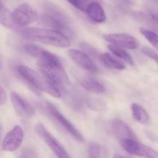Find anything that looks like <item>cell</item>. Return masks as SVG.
I'll return each instance as SVG.
<instances>
[{
	"mask_svg": "<svg viewBox=\"0 0 158 158\" xmlns=\"http://www.w3.org/2000/svg\"><path fill=\"white\" fill-rule=\"evenodd\" d=\"M131 110H132V115L134 120L138 121L142 124H146L149 122L150 117L149 114L146 111V110L140 106L138 103H133L131 105Z\"/></svg>",
	"mask_w": 158,
	"mask_h": 158,
	"instance_id": "cell-17",
	"label": "cell"
},
{
	"mask_svg": "<svg viewBox=\"0 0 158 158\" xmlns=\"http://www.w3.org/2000/svg\"><path fill=\"white\" fill-rule=\"evenodd\" d=\"M24 138V132L19 125H15L9 132L6 134L2 142L3 151L12 152L19 148Z\"/></svg>",
	"mask_w": 158,
	"mask_h": 158,
	"instance_id": "cell-10",
	"label": "cell"
},
{
	"mask_svg": "<svg viewBox=\"0 0 158 158\" xmlns=\"http://www.w3.org/2000/svg\"><path fill=\"white\" fill-rule=\"evenodd\" d=\"M113 130L114 134L120 140L122 139H134L137 140L136 134L125 122L120 119H115L113 121Z\"/></svg>",
	"mask_w": 158,
	"mask_h": 158,
	"instance_id": "cell-14",
	"label": "cell"
},
{
	"mask_svg": "<svg viewBox=\"0 0 158 158\" xmlns=\"http://www.w3.org/2000/svg\"><path fill=\"white\" fill-rule=\"evenodd\" d=\"M19 158H37V157L36 154H35L33 151L27 149L25 150V151L22 153Z\"/></svg>",
	"mask_w": 158,
	"mask_h": 158,
	"instance_id": "cell-26",
	"label": "cell"
},
{
	"mask_svg": "<svg viewBox=\"0 0 158 158\" xmlns=\"http://www.w3.org/2000/svg\"><path fill=\"white\" fill-rule=\"evenodd\" d=\"M38 59V66L41 72L43 73L60 90H66V86L70 85V81L60 59L55 54L44 49Z\"/></svg>",
	"mask_w": 158,
	"mask_h": 158,
	"instance_id": "cell-1",
	"label": "cell"
},
{
	"mask_svg": "<svg viewBox=\"0 0 158 158\" xmlns=\"http://www.w3.org/2000/svg\"><path fill=\"white\" fill-rule=\"evenodd\" d=\"M148 13L150 14V15L151 16V18L156 22L158 24V12L154 10H150L148 11Z\"/></svg>",
	"mask_w": 158,
	"mask_h": 158,
	"instance_id": "cell-28",
	"label": "cell"
},
{
	"mask_svg": "<svg viewBox=\"0 0 158 158\" xmlns=\"http://www.w3.org/2000/svg\"><path fill=\"white\" fill-rule=\"evenodd\" d=\"M134 16L140 23L147 25V26H149L150 28H151L154 30L158 31V24L151 18V16L148 12V13H145V12H136L134 13Z\"/></svg>",
	"mask_w": 158,
	"mask_h": 158,
	"instance_id": "cell-19",
	"label": "cell"
},
{
	"mask_svg": "<svg viewBox=\"0 0 158 158\" xmlns=\"http://www.w3.org/2000/svg\"><path fill=\"white\" fill-rule=\"evenodd\" d=\"M122 148L131 155L143 158H158V152L134 139L120 140Z\"/></svg>",
	"mask_w": 158,
	"mask_h": 158,
	"instance_id": "cell-6",
	"label": "cell"
},
{
	"mask_svg": "<svg viewBox=\"0 0 158 158\" xmlns=\"http://www.w3.org/2000/svg\"><path fill=\"white\" fill-rule=\"evenodd\" d=\"M68 55L74 63L85 70L93 73L98 71L97 65L86 52L78 49H69L68 50Z\"/></svg>",
	"mask_w": 158,
	"mask_h": 158,
	"instance_id": "cell-12",
	"label": "cell"
},
{
	"mask_svg": "<svg viewBox=\"0 0 158 158\" xmlns=\"http://www.w3.org/2000/svg\"><path fill=\"white\" fill-rule=\"evenodd\" d=\"M86 15L94 23H104L106 19V15L100 1H92L86 10Z\"/></svg>",
	"mask_w": 158,
	"mask_h": 158,
	"instance_id": "cell-13",
	"label": "cell"
},
{
	"mask_svg": "<svg viewBox=\"0 0 158 158\" xmlns=\"http://www.w3.org/2000/svg\"><path fill=\"white\" fill-rule=\"evenodd\" d=\"M39 19L38 12L27 3L17 6L11 13V19L15 26L23 27L34 23Z\"/></svg>",
	"mask_w": 158,
	"mask_h": 158,
	"instance_id": "cell-5",
	"label": "cell"
},
{
	"mask_svg": "<svg viewBox=\"0 0 158 158\" xmlns=\"http://www.w3.org/2000/svg\"><path fill=\"white\" fill-rule=\"evenodd\" d=\"M26 40L44 43L46 45L65 48L70 46V40L64 34L52 29L26 28L20 32Z\"/></svg>",
	"mask_w": 158,
	"mask_h": 158,
	"instance_id": "cell-2",
	"label": "cell"
},
{
	"mask_svg": "<svg viewBox=\"0 0 158 158\" xmlns=\"http://www.w3.org/2000/svg\"><path fill=\"white\" fill-rule=\"evenodd\" d=\"M154 1H155L156 2H157V3H158V0H154Z\"/></svg>",
	"mask_w": 158,
	"mask_h": 158,
	"instance_id": "cell-32",
	"label": "cell"
},
{
	"mask_svg": "<svg viewBox=\"0 0 158 158\" xmlns=\"http://www.w3.org/2000/svg\"><path fill=\"white\" fill-rule=\"evenodd\" d=\"M2 62L1 56H0V69H1V68H2Z\"/></svg>",
	"mask_w": 158,
	"mask_h": 158,
	"instance_id": "cell-31",
	"label": "cell"
},
{
	"mask_svg": "<svg viewBox=\"0 0 158 158\" xmlns=\"http://www.w3.org/2000/svg\"><path fill=\"white\" fill-rule=\"evenodd\" d=\"M80 46L86 52V54H89V56H91L93 57H98L100 59V55H98V52H97V50L95 49H94L92 46H89V44H87L86 43H81L80 44Z\"/></svg>",
	"mask_w": 158,
	"mask_h": 158,
	"instance_id": "cell-25",
	"label": "cell"
},
{
	"mask_svg": "<svg viewBox=\"0 0 158 158\" xmlns=\"http://www.w3.org/2000/svg\"><path fill=\"white\" fill-rule=\"evenodd\" d=\"M0 24L10 29H13L15 26L11 19V13H9V11L6 9L1 0H0Z\"/></svg>",
	"mask_w": 158,
	"mask_h": 158,
	"instance_id": "cell-20",
	"label": "cell"
},
{
	"mask_svg": "<svg viewBox=\"0 0 158 158\" xmlns=\"http://www.w3.org/2000/svg\"><path fill=\"white\" fill-rule=\"evenodd\" d=\"M141 50L147 56H148L149 58H151V60L155 61L158 64V54L157 52H155L154 49L148 47V46H143V47L141 48Z\"/></svg>",
	"mask_w": 158,
	"mask_h": 158,
	"instance_id": "cell-24",
	"label": "cell"
},
{
	"mask_svg": "<svg viewBox=\"0 0 158 158\" xmlns=\"http://www.w3.org/2000/svg\"><path fill=\"white\" fill-rule=\"evenodd\" d=\"M39 19L40 23L43 26L64 34L69 40L75 36L70 20L61 10L54 6H48Z\"/></svg>",
	"mask_w": 158,
	"mask_h": 158,
	"instance_id": "cell-3",
	"label": "cell"
},
{
	"mask_svg": "<svg viewBox=\"0 0 158 158\" xmlns=\"http://www.w3.org/2000/svg\"><path fill=\"white\" fill-rule=\"evenodd\" d=\"M47 110L48 112L51 115V117L66 131L69 133L74 139L77 141H83V137L81 133L64 117L62 114H60V111L57 110V108L52 104L51 103H47Z\"/></svg>",
	"mask_w": 158,
	"mask_h": 158,
	"instance_id": "cell-8",
	"label": "cell"
},
{
	"mask_svg": "<svg viewBox=\"0 0 158 158\" xmlns=\"http://www.w3.org/2000/svg\"><path fill=\"white\" fill-rule=\"evenodd\" d=\"M11 100L17 115L23 118H31L35 114V110L32 105L19 94L15 92L11 93Z\"/></svg>",
	"mask_w": 158,
	"mask_h": 158,
	"instance_id": "cell-11",
	"label": "cell"
},
{
	"mask_svg": "<svg viewBox=\"0 0 158 158\" xmlns=\"http://www.w3.org/2000/svg\"><path fill=\"white\" fill-rule=\"evenodd\" d=\"M2 129L1 123H0V143H1V140H2Z\"/></svg>",
	"mask_w": 158,
	"mask_h": 158,
	"instance_id": "cell-29",
	"label": "cell"
},
{
	"mask_svg": "<svg viewBox=\"0 0 158 158\" xmlns=\"http://www.w3.org/2000/svg\"><path fill=\"white\" fill-rule=\"evenodd\" d=\"M103 38L111 45L128 49H136L140 46L138 40L127 33H110L103 35Z\"/></svg>",
	"mask_w": 158,
	"mask_h": 158,
	"instance_id": "cell-9",
	"label": "cell"
},
{
	"mask_svg": "<svg viewBox=\"0 0 158 158\" xmlns=\"http://www.w3.org/2000/svg\"><path fill=\"white\" fill-rule=\"evenodd\" d=\"M6 100H7V94L2 86L0 85V105H3L4 103H6Z\"/></svg>",
	"mask_w": 158,
	"mask_h": 158,
	"instance_id": "cell-27",
	"label": "cell"
},
{
	"mask_svg": "<svg viewBox=\"0 0 158 158\" xmlns=\"http://www.w3.org/2000/svg\"><path fill=\"white\" fill-rule=\"evenodd\" d=\"M140 32L150 42L151 45L158 50V35L154 31L144 28H140Z\"/></svg>",
	"mask_w": 158,
	"mask_h": 158,
	"instance_id": "cell-21",
	"label": "cell"
},
{
	"mask_svg": "<svg viewBox=\"0 0 158 158\" xmlns=\"http://www.w3.org/2000/svg\"><path fill=\"white\" fill-rule=\"evenodd\" d=\"M79 82L85 89L94 93V94H103L105 91L103 85L94 79L83 77V78H80V80H79Z\"/></svg>",
	"mask_w": 158,
	"mask_h": 158,
	"instance_id": "cell-15",
	"label": "cell"
},
{
	"mask_svg": "<svg viewBox=\"0 0 158 158\" xmlns=\"http://www.w3.org/2000/svg\"><path fill=\"white\" fill-rule=\"evenodd\" d=\"M108 48H109V49L110 50V52H112V53H114L115 56H117V57H119V58L121 59V60H124V61L127 62L128 64L134 66V62L132 56H131L125 49H122L121 47H118V46H114V45L111 44L108 46Z\"/></svg>",
	"mask_w": 158,
	"mask_h": 158,
	"instance_id": "cell-18",
	"label": "cell"
},
{
	"mask_svg": "<svg viewBox=\"0 0 158 158\" xmlns=\"http://www.w3.org/2000/svg\"><path fill=\"white\" fill-rule=\"evenodd\" d=\"M35 131L39 137L43 140V141L46 143L48 147L51 149V151L56 154L58 158H70L69 154L66 152L63 145L52 135L50 132L46 129L43 124L39 123L35 126Z\"/></svg>",
	"mask_w": 158,
	"mask_h": 158,
	"instance_id": "cell-7",
	"label": "cell"
},
{
	"mask_svg": "<svg viewBox=\"0 0 158 158\" xmlns=\"http://www.w3.org/2000/svg\"><path fill=\"white\" fill-rule=\"evenodd\" d=\"M24 50L26 53L29 54V55L31 56L38 58V57L40 56V54L42 53L43 49H42V48H40V46H36L35 44H33V43H28L24 45Z\"/></svg>",
	"mask_w": 158,
	"mask_h": 158,
	"instance_id": "cell-22",
	"label": "cell"
},
{
	"mask_svg": "<svg viewBox=\"0 0 158 158\" xmlns=\"http://www.w3.org/2000/svg\"><path fill=\"white\" fill-rule=\"evenodd\" d=\"M74 7L83 12H86L88 5L92 1H100V0H67Z\"/></svg>",
	"mask_w": 158,
	"mask_h": 158,
	"instance_id": "cell-23",
	"label": "cell"
},
{
	"mask_svg": "<svg viewBox=\"0 0 158 158\" xmlns=\"http://www.w3.org/2000/svg\"><path fill=\"white\" fill-rule=\"evenodd\" d=\"M17 72L26 83L35 89L56 98L61 97L62 94L60 89L43 73L38 72L26 66H19L17 67Z\"/></svg>",
	"mask_w": 158,
	"mask_h": 158,
	"instance_id": "cell-4",
	"label": "cell"
},
{
	"mask_svg": "<svg viewBox=\"0 0 158 158\" xmlns=\"http://www.w3.org/2000/svg\"><path fill=\"white\" fill-rule=\"evenodd\" d=\"M100 60L106 67L117 69V70H123V69H126V66L121 61L118 60L114 56L107 53V52L100 54Z\"/></svg>",
	"mask_w": 158,
	"mask_h": 158,
	"instance_id": "cell-16",
	"label": "cell"
},
{
	"mask_svg": "<svg viewBox=\"0 0 158 158\" xmlns=\"http://www.w3.org/2000/svg\"><path fill=\"white\" fill-rule=\"evenodd\" d=\"M114 158H124V157H123L121 155H120V154H115Z\"/></svg>",
	"mask_w": 158,
	"mask_h": 158,
	"instance_id": "cell-30",
	"label": "cell"
}]
</instances>
